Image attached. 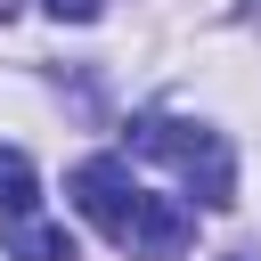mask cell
Wrapping results in <instances>:
<instances>
[{
  "instance_id": "cell-1",
  "label": "cell",
  "mask_w": 261,
  "mask_h": 261,
  "mask_svg": "<svg viewBox=\"0 0 261 261\" xmlns=\"http://www.w3.org/2000/svg\"><path fill=\"white\" fill-rule=\"evenodd\" d=\"M73 204H82V220L106 237V245H122L130 261H171V253H188L196 245V212L188 204H171V196H147L114 155H90V163H73Z\"/></svg>"
},
{
  "instance_id": "cell-2",
  "label": "cell",
  "mask_w": 261,
  "mask_h": 261,
  "mask_svg": "<svg viewBox=\"0 0 261 261\" xmlns=\"http://www.w3.org/2000/svg\"><path fill=\"white\" fill-rule=\"evenodd\" d=\"M130 147L139 155H155V163H171L212 212L220 204H237V155H228V139L220 130H204V122H179V114H139L130 122Z\"/></svg>"
},
{
  "instance_id": "cell-3",
  "label": "cell",
  "mask_w": 261,
  "mask_h": 261,
  "mask_svg": "<svg viewBox=\"0 0 261 261\" xmlns=\"http://www.w3.org/2000/svg\"><path fill=\"white\" fill-rule=\"evenodd\" d=\"M8 261H82V253H73V237L49 228V220H8Z\"/></svg>"
},
{
  "instance_id": "cell-4",
  "label": "cell",
  "mask_w": 261,
  "mask_h": 261,
  "mask_svg": "<svg viewBox=\"0 0 261 261\" xmlns=\"http://www.w3.org/2000/svg\"><path fill=\"white\" fill-rule=\"evenodd\" d=\"M33 204H41L33 155H24V147H0V212H8V220H33Z\"/></svg>"
},
{
  "instance_id": "cell-5",
  "label": "cell",
  "mask_w": 261,
  "mask_h": 261,
  "mask_svg": "<svg viewBox=\"0 0 261 261\" xmlns=\"http://www.w3.org/2000/svg\"><path fill=\"white\" fill-rule=\"evenodd\" d=\"M98 8H106V0H49V16H57V24H90Z\"/></svg>"
},
{
  "instance_id": "cell-6",
  "label": "cell",
  "mask_w": 261,
  "mask_h": 261,
  "mask_svg": "<svg viewBox=\"0 0 261 261\" xmlns=\"http://www.w3.org/2000/svg\"><path fill=\"white\" fill-rule=\"evenodd\" d=\"M8 16H16V0H0V24H8Z\"/></svg>"
},
{
  "instance_id": "cell-7",
  "label": "cell",
  "mask_w": 261,
  "mask_h": 261,
  "mask_svg": "<svg viewBox=\"0 0 261 261\" xmlns=\"http://www.w3.org/2000/svg\"><path fill=\"white\" fill-rule=\"evenodd\" d=\"M237 261H253V253H237Z\"/></svg>"
}]
</instances>
